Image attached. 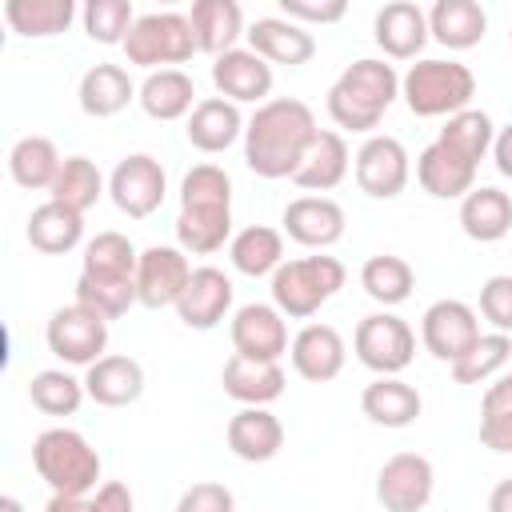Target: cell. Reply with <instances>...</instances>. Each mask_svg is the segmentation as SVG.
<instances>
[{"instance_id": "3", "label": "cell", "mask_w": 512, "mask_h": 512, "mask_svg": "<svg viewBox=\"0 0 512 512\" xmlns=\"http://www.w3.org/2000/svg\"><path fill=\"white\" fill-rule=\"evenodd\" d=\"M400 96L412 116H444L448 120V116L472 108L476 76L460 60L428 56V60L408 64V72L400 76Z\"/></svg>"}, {"instance_id": "18", "label": "cell", "mask_w": 512, "mask_h": 512, "mask_svg": "<svg viewBox=\"0 0 512 512\" xmlns=\"http://www.w3.org/2000/svg\"><path fill=\"white\" fill-rule=\"evenodd\" d=\"M280 224H284V232L296 244L324 252V248H332L344 236L348 216H344V208L332 196H296V200H288Z\"/></svg>"}, {"instance_id": "44", "label": "cell", "mask_w": 512, "mask_h": 512, "mask_svg": "<svg viewBox=\"0 0 512 512\" xmlns=\"http://www.w3.org/2000/svg\"><path fill=\"white\" fill-rule=\"evenodd\" d=\"M84 380H76L64 368H44L28 380V400L32 408H40L44 416H76V408L84 404Z\"/></svg>"}, {"instance_id": "16", "label": "cell", "mask_w": 512, "mask_h": 512, "mask_svg": "<svg viewBox=\"0 0 512 512\" xmlns=\"http://www.w3.org/2000/svg\"><path fill=\"white\" fill-rule=\"evenodd\" d=\"M232 296H236V288H232L228 272H220L212 264H200V268H192V280H188L184 296L176 300V316H180L184 328L208 332L232 312Z\"/></svg>"}, {"instance_id": "36", "label": "cell", "mask_w": 512, "mask_h": 512, "mask_svg": "<svg viewBox=\"0 0 512 512\" xmlns=\"http://www.w3.org/2000/svg\"><path fill=\"white\" fill-rule=\"evenodd\" d=\"M60 152L48 136H20L8 152V176L28 188V192H40V188H52L56 184V172H60Z\"/></svg>"}, {"instance_id": "47", "label": "cell", "mask_w": 512, "mask_h": 512, "mask_svg": "<svg viewBox=\"0 0 512 512\" xmlns=\"http://www.w3.org/2000/svg\"><path fill=\"white\" fill-rule=\"evenodd\" d=\"M180 208H232V176L220 164H192L180 180Z\"/></svg>"}, {"instance_id": "26", "label": "cell", "mask_w": 512, "mask_h": 512, "mask_svg": "<svg viewBox=\"0 0 512 512\" xmlns=\"http://www.w3.org/2000/svg\"><path fill=\"white\" fill-rule=\"evenodd\" d=\"M416 180L436 200H464L476 188V164H468L464 156H456L452 148H444L440 140H432L416 156Z\"/></svg>"}, {"instance_id": "28", "label": "cell", "mask_w": 512, "mask_h": 512, "mask_svg": "<svg viewBox=\"0 0 512 512\" xmlns=\"http://www.w3.org/2000/svg\"><path fill=\"white\" fill-rule=\"evenodd\" d=\"M28 244L44 256H64L72 248L84 244V212L60 204V200H44L40 208H32L28 228H24Z\"/></svg>"}, {"instance_id": "24", "label": "cell", "mask_w": 512, "mask_h": 512, "mask_svg": "<svg viewBox=\"0 0 512 512\" xmlns=\"http://www.w3.org/2000/svg\"><path fill=\"white\" fill-rule=\"evenodd\" d=\"M228 452L244 464H264L272 460L280 448H284V424L276 412L268 408H240L232 420H228Z\"/></svg>"}, {"instance_id": "43", "label": "cell", "mask_w": 512, "mask_h": 512, "mask_svg": "<svg viewBox=\"0 0 512 512\" xmlns=\"http://www.w3.org/2000/svg\"><path fill=\"white\" fill-rule=\"evenodd\" d=\"M480 444L492 452H512V372L496 376L480 400Z\"/></svg>"}, {"instance_id": "51", "label": "cell", "mask_w": 512, "mask_h": 512, "mask_svg": "<svg viewBox=\"0 0 512 512\" xmlns=\"http://www.w3.org/2000/svg\"><path fill=\"white\" fill-rule=\"evenodd\" d=\"M136 500H132V488L120 484V480H104L92 496V512H132Z\"/></svg>"}, {"instance_id": "39", "label": "cell", "mask_w": 512, "mask_h": 512, "mask_svg": "<svg viewBox=\"0 0 512 512\" xmlns=\"http://www.w3.org/2000/svg\"><path fill=\"white\" fill-rule=\"evenodd\" d=\"M436 140H440L444 148H452L456 156H464L468 164L480 168V160L492 152L496 124H492V116H488L484 108H464V112H456V116L444 120V128H440Z\"/></svg>"}, {"instance_id": "12", "label": "cell", "mask_w": 512, "mask_h": 512, "mask_svg": "<svg viewBox=\"0 0 512 512\" xmlns=\"http://www.w3.org/2000/svg\"><path fill=\"white\" fill-rule=\"evenodd\" d=\"M420 340H424V348L440 360V364H456L476 340H480V316H476V308L472 304H464V300H436V304H428L424 308V316H420Z\"/></svg>"}, {"instance_id": "19", "label": "cell", "mask_w": 512, "mask_h": 512, "mask_svg": "<svg viewBox=\"0 0 512 512\" xmlns=\"http://www.w3.org/2000/svg\"><path fill=\"white\" fill-rule=\"evenodd\" d=\"M248 48L256 56H264L268 64H288V68H300L316 56V40L304 24L288 20V16H260L248 24L244 32Z\"/></svg>"}, {"instance_id": "13", "label": "cell", "mask_w": 512, "mask_h": 512, "mask_svg": "<svg viewBox=\"0 0 512 512\" xmlns=\"http://www.w3.org/2000/svg\"><path fill=\"white\" fill-rule=\"evenodd\" d=\"M232 352L236 356H248V360H272L280 364V356L288 352V320L276 304H240L232 312Z\"/></svg>"}, {"instance_id": "1", "label": "cell", "mask_w": 512, "mask_h": 512, "mask_svg": "<svg viewBox=\"0 0 512 512\" xmlns=\"http://www.w3.org/2000/svg\"><path fill=\"white\" fill-rule=\"evenodd\" d=\"M316 116L296 96H276L248 116L244 128V164L264 180H292L308 144L316 140Z\"/></svg>"}, {"instance_id": "30", "label": "cell", "mask_w": 512, "mask_h": 512, "mask_svg": "<svg viewBox=\"0 0 512 512\" xmlns=\"http://www.w3.org/2000/svg\"><path fill=\"white\" fill-rule=\"evenodd\" d=\"M188 20H192V32H196V48L208 52L212 60L232 52V48H240L236 40L248 32L244 28V12H240L236 0H196Z\"/></svg>"}, {"instance_id": "53", "label": "cell", "mask_w": 512, "mask_h": 512, "mask_svg": "<svg viewBox=\"0 0 512 512\" xmlns=\"http://www.w3.org/2000/svg\"><path fill=\"white\" fill-rule=\"evenodd\" d=\"M44 512H92V500L88 496H60V492H52Z\"/></svg>"}, {"instance_id": "17", "label": "cell", "mask_w": 512, "mask_h": 512, "mask_svg": "<svg viewBox=\"0 0 512 512\" xmlns=\"http://www.w3.org/2000/svg\"><path fill=\"white\" fill-rule=\"evenodd\" d=\"M288 356H292L296 376H304L308 384H328V380H336L344 372L348 344L332 324H304L292 336Z\"/></svg>"}, {"instance_id": "33", "label": "cell", "mask_w": 512, "mask_h": 512, "mask_svg": "<svg viewBox=\"0 0 512 512\" xmlns=\"http://www.w3.org/2000/svg\"><path fill=\"white\" fill-rule=\"evenodd\" d=\"M460 228L468 240H480V244L504 240L512 232V196L492 188V184L472 188L460 200Z\"/></svg>"}, {"instance_id": "4", "label": "cell", "mask_w": 512, "mask_h": 512, "mask_svg": "<svg viewBox=\"0 0 512 512\" xmlns=\"http://www.w3.org/2000/svg\"><path fill=\"white\" fill-rule=\"evenodd\" d=\"M36 476L60 496H88L100 480V452L76 428H44L32 440Z\"/></svg>"}, {"instance_id": "45", "label": "cell", "mask_w": 512, "mask_h": 512, "mask_svg": "<svg viewBox=\"0 0 512 512\" xmlns=\"http://www.w3.org/2000/svg\"><path fill=\"white\" fill-rule=\"evenodd\" d=\"M76 304L100 312L104 320H120L132 304H140L136 276H132V280H108V276H88V272H80V276H76Z\"/></svg>"}, {"instance_id": "49", "label": "cell", "mask_w": 512, "mask_h": 512, "mask_svg": "<svg viewBox=\"0 0 512 512\" xmlns=\"http://www.w3.org/2000/svg\"><path fill=\"white\" fill-rule=\"evenodd\" d=\"M176 512H236V496L220 480H200L184 488V496L176 500Z\"/></svg>"}, {"instance_id": "40", "label": "cell", "mask_w": 512, "mask_h": 512, "mask_svg": "<svg viewBox=\"0 0 512 512\" xmlns=\"http://www.w3.org/2000/svg\"><path fill=\"white\" fill-rule=\"evenodd\" d=\"M136 264H140V252H136V244L124 232H96L84 244L80 272L108 276V280H132L136 276Z\"/></svg>"}, {"instance_id": "9", "label": "cell", "mask_w": 512, "mask_h": 512, "mask_svg": "<svg viewBox=\"0 0 512 512\" xmlns=\"http://www.w3.org/2000/svg\"><path fill=\"white\" fill-rule=\"evenodd\" d=\"M164 192H168V176H164V164L148 152H132L124 156L112 176H108V196L112 204L128 216V220H144L152 216L160 204H164Z\"/></svg>"}, {"instance_id": "52", "label": "cell", "mask_w": 512, "mask_h": 512, "mask_svg": "<svg viewBox=\"0 0 512 512\" xmlns=\"http://www.w3.org/2000/svg\"><path fill=\"white\" fill-rule=\"evenodd\" d=\"M492 164H496L500 176L512 180V124L496 128V140H492Z\"/></svg>"}, {"instance_id": "50", "label": "cell", "mask_w": 512, "mask_h": 512, "mask_svg": "<svg viewBox=\"0 0 512 512\" xmlns=\"http://www.w3.org/2000/svg\"><path fill=\"white\" fill-rule=\"evenodd\" d=\"M348 4L344 0H280V16L296 24H336L344 20Z\"/></svg>"}, {"instance_id": "21", "label": "cell", "mask_w": 512, "mask_h": 512, "mask_svg": "<svg viewBox=\"0 0 512 512\" xmlns=\"http://www.w3.org/2000/svg\"><path fill=\"white\" fill-rule=\"evenodd\" d=\"M244 128H248V120L240 116V104H232L224 96H204L192 108V116L184 120L188 144L196 152H208V156L228 152L236 140H244Z\"/></svg>"}, {"instance_id": "31", "label": "cell", "mask_w": 512, "mask_h": 512, "mask_svg": "<svg viewBox=\"0 0 512 512\" xmlns=\"http://www.w3.org/2000/svg\"><path fill=\"white\" fill-rule=\"evenodd\" d=\"M428 32L436 44L452 48V52H464V48H476L488 32V12L476 4V0H436L428 8Z\"/></svg>"}, {"instance_id": "34", "label": "cell", "mask_w": 512, "mask_h": 512, "mask_svg": "<svg viewBox=\"0 0 512 512\" xmlns=\"http://www.w3.org/2000/svg\"><path fill=\"white\" fill-rule=\"evenodd\" d=\"M228 260L240 276H272L284 264V236L268 224H248L228 240Z\"/></svg>"}, {"instance_id": "55", "label": "cell", "mask_w": 512, "mask_h": 512, "mask_svg": "<svg viewBox=\"0 0 512 512\" xmlns=\"http://www.w3.org/2000/svg\"><path fill=\"white\" fill-rule=\"evenodd\" d=\"M0 512H24V504L16 496H0Z\"/></svg>"}, {"instance_id": "32", "label": "cell", "mask_w": 512, "mask_h": 512, "mask_svg": "<svg viewBox=\"0 0 512 512\" xmlns=\"http://www.w3.org/2000/svg\"><path fill=\"white\" fill-rule=\"evenodd\" d=\"M140 108L152 116V120H188L192 108L200 104L196 100V84L184 68H160V72H148L140 92H136Z\"/></svg>"}, {"instance_id": "14", "label": "cell", "mask_w": 512, "mask_h": 512, "mask_svg": "<svg viewBox=\"0 0 512 512\" xmlns=\"http://www.w3.org/2000/svg\"><path fill=\"white\" fill-rule=\"evenodd\" d=\"M188 280H192V264H188V252L184 248L152 244V248L140 252L136 292H140V304L144 308H176V300L184 296Z\"/></svg>"}, {"instance_id": "54", "label": "cell", "mask_w": 512, "mask_h": 512, "mask_svg": "<svg viewBox=\"0 0 512 512\" xmlns=\"http://www.w3.org/2000/svg\"><path fill=\"white\" fill-rule=\"evenodd\" d=\"M488 512H512V476L488 492Z\"/></svg>"}, {"instance_id": "23", "label": "cell", "mask_w": 512, "mask_h": 512, "mask_svg": "<svg viewBox=\"0 0 512 512\" xmlns=\"http://www.w3.org/2000/svg\"><path fill=\"white\" fill-rule=\"evenodd\" d=\"M224 396H232L244 408H268L272 400L284 396V368L272 360H248V356H228L220 372Z\"/></svg>"}, {"instance_id": "5", "label": "cell", "mask_w": 512, "mask_h": 512, "mask_svg": "<svg viewBox=\"0 0 512 512\" xmlns=\"http://www.w3.org/2000/svg\"><path fill=\"white\" fill-rule=\"evenodd\" d=\"M348 272L336 256H300V260H284L272 272V304L292 316V320H308L320 312V304H328L340 288H344Z\"/></svg>"}, {"instance_id": "29", "label": "cell", "mask_w": 512, "mask_h": 512, "mask_svg": "<svg viewBox=\"0 0 512 512\" xmlns=\"http://www.w3.org/2000/svg\"><path fill=\"white\" fill-rule=\"evenodd\" d=\"M420 408H424L420 392L400 376H376L360 392V412L380 428H408L420 416Z\"/></svg>"}, {"instance_id": "11", "label": "cell", "mask_w": 512, "mask_h": 512, "mask_svg": "<svg viewBox=\"0 0 512 512\" xmlns=\"http://www.w3.org/2000/svg\"><path fill=\"white\" fill-rule=\"evenodd\" d=\"M352 172H356V184L364 196L372 200H392L408 188V176H412V164H408V152L396 136H380L372 132L356 156H352Z\"/></svg>"}, {"instance_id": "8", "label": "cell", "mask_w": 512, "mask_h": 512, "mask_svg": "<svg viewBox=\"0 0 512 512\" xmlns=\"http://www.w3.org/2000/svg\"><path fill=\"white\" fill-rule=\"evenodd\" d=\"M356 360L376 376H400L416 356V332L396 312H372L352 332Z\"/></svg>"}, {"instance_id": "56", "label": "cell", "mask_w": 512, "mask_h": 512, "mask_svg": "<svg viewBox=\"0 0 512 512\" xmlns=\"http://www.w3.org/2000/svg\"><path fill=\"white\" fill-rule=\"evenodd\" d=\"M508 40H512V32H508Z\"/></svg>"}, {"instance_id": "20", "label": "cell", "mask_w": 512, "mask_h": 512, "mask_svg": "<svg viewBox=\"0 0 512 512\" xmlns=\"http://www.w3.org/2000/svg\"><path fill=\"white\" fill-rule=\"evenodd\" d=\"M372 32H376V44L384 48V56H392V60H416L424 52V44L432 40L428 12L412 0L384 4L372 20Z\"/></svg>"}, {"instance_id": "15", "label": "cell", "mask_w": 512, "mask_h": 512, "mask_svg": "<svg viewBox=\"0 0 512 512\" xmlns=\"http://www.w3.org/2000/svg\"><path fill=\"white\" fill-rule=\"evenodd\" d=\"M212 84H216V96L260 108L268 104V92H272V64L252 48H232L212 60Z\"/></svg>"}, {"instance_id": "48", "label": "cell", "mask_w": 512, "mask_h": 512, "mask_svg": "<svg viewBox=\"0 0 512 512\" xmlns=\"http://www.w3.org/2000/svg\"><path fill=\"white\" fill-rule=\"evenodd\" d=\"M480 316L492 324V332L512 336V276H488L480 284Z\"/></svg>"}, {"instance_id": "7", "label": "cell", "mask_w": 512, "mask_h": 512, "mask_svg": "<svg viewBox=\"0 0 512 512\" xmlns=\"http://www.w3.org/2000/svg\"><path fill=\"white\" fill-rule=\"evenodd\" d=\"M44 340H48V352L56 360L76 364V368H92L100 356H108V320L72 300L48 316Z\"/></svg>"}, {"instance_id": "2", "label": "cell", "mask_w": 512, "mask_h": 512, "mask_svg": "<svg viewBox=\"0 0 512 512\" xmlns=\"http://www.w3.org/2000/svg\"><path fill=\"white\" fill-rule=\"evenodd\" d=\"M396 96H400L396 68L388 60L364 56V60H352L328 88V116L344 132L372 136V128L384 120V112L396 104Z\"/></svg>"}, {"instance_id": "46", "label": "cell", "mask_w": 512, "mask_h": 512, "mask_svg": "<svg viewBox=\"0 0 512 512\" xmlns=\"http://www.w3.org/2000/svg\"><path fill=\"white\" fill-rule=\"evenodd\" d=\"M80 24H84L88 40L124 48V40L136 24V8H132V0H88L80 8Z\"/></svg>"}, {"instance_id": "10", "label": "cell", "mask_w": 512, "mask_h": 512, "mask_svg": "<svg viewBox=\"0 0 512 512\" xmlns=\"http://www.w3.org/2000/svg\"><path fill=\"white\" fill-rule=\"evenodd\" d=\"M436 488L432 460L420 452H396L376 472V500L384 512H424Z\"/></svg>"}, {"instance_id": "41", "label": "cell", "mask_w": 512, "mask_h": 512, "mask_svg": "<svg viewBox=\"0 0 512 512\" xmlns=\"http://www.w3.org/2000/svg\"><path fill=\"white\" fill-rule=\"evenodd\" d=\"M104 196V176L96 168V160L88 156H64L60 172H56V184L48 188V200H60L76 212H88L96 200Z\"/></svg>"}, {"instance_id": "37", "label": "cell", "mask_w": 512, "mask_h": 512, "mask_svg": "<svg viewBox=\"0 0 512 512\" xmlns=\"http://www.w3.org/2000/svg\"><path fill=\"white\" fill-rule=\"evenodd\" d=\"M232 240V208H180L176 244L192 256H212Z\"/></svg>"}, {"instance_id": "25", "label": "cell", "mask_w": 512, "mask_h": 512, "mask_svg": "<svg viewBox=\"0 0 512 512\" xmlns=\"http://www.w3.org/2000/svg\"><path fill=\"white\" fill-rule=\"evenodd\" d=\"M348 164H352V156H348L344 136L332 132V128H320L316 140L308 144V152H304L292 184L304 188L308 196H324V192H332L348 176Z\"/></svg>"}, {"instance_id": "35", "label": "cell", "mask_w": 512, "mask_h": 512, "mask_svg": "<svg viewBox=\"0 0 512 512\" xmlns=\"http://www.w3.org/2000/svg\"><path fill=\"white\" fill-rule=\"evenodd\" d=\"M4 20L16 36L28 40H48L72 28L76 20V4L72 0H8L4 4Z\"/></svg>"}, {"instance_id": "22", "label": "cell", "mask_w": 512, "mask_h": 512, "mask_svg": "<svg viewBox=\"0 0 512 512\" xmlns=\"http://www.w3.org/2000/svg\"><path fill=\"white\" fill-rule=\"evenodd\" d=\"M84 392L100 408H128L144 396V368L132 356L108 352L84 372Z\"/></svg>"}, {"instance_id": "42", "label": "cell", "mask_w": 512, "mask_h": 512, "mask_svg": "<svg viewBox=\"0 0 512 512\" xmlns=\"http://www.w3.org/2000/svg\"><path fill=\"white\" fill-rule=\"evenodd\" d=\"M512 360V336L504 332H480V340L452 364V380L456 384H488L504 372V364Z\"/></svg>"}, {"instance_id": "27", "label": "cell", "mask_w": 512, "mask_h": 512, "mask_svg": "<svg viewBox=\"0 0 512 512\" xmlns=\"http://www.w3.org/2000/svg\"><path fill=\"white\" fill-rule=\"evenodd\" d=\"M136 84L128 76V68L120 64H92L84 76H80V88H76V100H80V112L92 116V120H108L116 112H124L132 100H136Z\"/></svg>"}, {"instance_id": "38", "label": "cell", "mask_w": 512, "mask_h": 512, "mask_svg": "<svg viewBox=\"0 0 512 512\" xmlns=\"http://www.w3.org/2000/svg\"><path fill=\"white\" fill-rule=\"evenodd\" d=\"M360 288L384 304V308H396L412 296L416 288V272L404 256H392V252H380V256H368L364 268H360Z\"/></svg>"}, {"instance_id": "6", "label": "cell", "mask_w": 512, "mask_h": 512, "mask_svg": "<svg viewBox=\"0 0 512 512\" xmlns=\"http://www.w3.org/2000/svg\"><path fill=\"white\" fill-rule=\"evenodd\" d=\"M196 48V32L188 12H144L136 16L128 40H124V56L136 68L160 72V68H176L184 60H192Z\"/></svg>"}]
</instances>
